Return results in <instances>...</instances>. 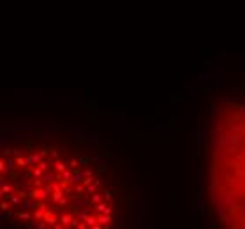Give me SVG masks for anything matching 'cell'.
<instances>
[{"label":"cell","mask_w":245,"mask_h":229,"mask_svg":"<svg viewBox=\"0 0 245 229\" xmlns=\"http://www.w3.org/2000/svg\"><path fill=\"white\" fill-rule=\"evenodd\" d=\"M0 185L2 219L16 227H115L125 210L106 153L63 125L4 127Z\"/></svg>","instance_id":"1"},{"label":"cell","mask_w":245,"mask_h":229,"mask_svg":"<svg viewBox=\"0 0 245 229\" xmlns=\"http://www.w3.org/2000/svg\"><path fill=\"white\" fill-rule=\"evenodd\" d=\"M201 192L213 220L245 227V102H217L201 148Z\"/></svg>","instance_id":"2"}]
</instances>
